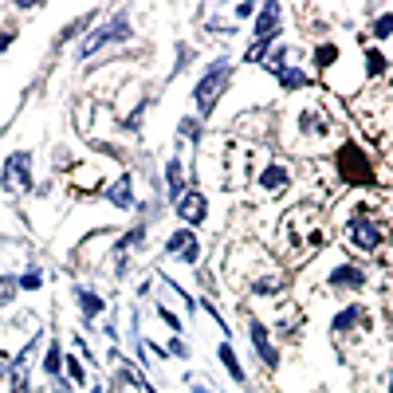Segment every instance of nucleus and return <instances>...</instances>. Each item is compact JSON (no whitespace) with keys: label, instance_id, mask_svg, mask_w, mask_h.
Masks as SVG:
<instances>
[{"label":"nucleus","instance_id":"23","mask_svg":"<svg viewBox=\"0 0 393 393\" xmlns=\"http://www.w3.org/2000/svg\"><path fill=\"white\" fill-rule=\"evenodd\" d=\"M39 279H44V275H39V267H28V272L20 275L16 284L24 287V291H36V287H39Z\"/></svg>","mask_w":393,"mask_h":393},{"label":"nucleus","instance_id":"22","mask_svg":"<svg viewBox=\"0 0 393 393\" xmlns=\"http://www.w3.org/2000/svg\"><path fill=\"white\" fill-rule=\"evenodd\" d=\"M299 323H303V319H299L295 307H284V311H279V331H295Z\"/></svg>","mask_w":393,"mask_h":393},{"label":"nucleus","instance_id":"15","mask_svg":"<svg viewBox=\"0 0 393 393\" xmlns=\"http://www.w3.org/2000/svg\"><path fill=\"white\" fill-rule=\"evenodd\" d=\"M334 287H346V291H358V287H366V275L358 272V267H338V272L331 275Z\"/></svg>","mask_w":393,"mask_h":393},{"label":"nucleus","instance_id":"5","mask_svg":"<svg viewBox=\"0 0 393 393\" xmlns=\"http://www.w3.org/2000/svg\"><path fill=\"white\" fill-rule=\"evenodd\" d=\"M338 173H342L346 185H358V189H373V185H378V169H373L370 157H366L358 146H350V142L338 149Z\"/></svg>","mask_w":393,"mask_h":393},{"label":"nucleus","instance_id":"24","mask_svg":"<svg viewBox=\"0 0 393 393\" xmlns=\"http://www.w3.org/2000/svg\"><path fill=\"white\" fill-rule=\"evenodd\" d=\"M373 36H393V12H385V16L382 20H378V24H373Z\"/></svg>","mask_w":393,"mask_h":393},{"label":"nucleus","instance_id":"17","mask_svg":"<svg viewBox=\"0 0 393 393\" xmlns=\"http://www.w3.org/2000/svg\"><path fill=\"white\" fill-rule=\"evenodd\" d=\"M28 362H32V346L16 358V370H12V393H28Z\"/></svg>","mask_w":393,"mask_h":393},{"label":"nucleus","instance_id":"6","mask_svg":"<svg viewBox=\"0 0 393 393\" xmlns=\"http://www.w3.org/2000/svg\"><path fill=\"white\" fill-rule=\"evenodd\" d=\"M0 185L8 189L12 196L28 193L32 189V157L28 154H12L8 161H4V169H0Z\"/></svg>","mask_w":393,"mask_h":393},{"label":"nucleus","instance_id":"29","mask_svg":"<svg viewBox=\"0 0 393 393\" xmlns=\"http://www.w3.org/2000/svg\"><path fill=\"white\" fill-rule=\"evenodd\" d=\"M4 370H8V358H4V354H0V373H4Z\"/></svg>","mask_w":393,"mask_h":393},{"label":"nucleus","instance_id":"16","mask_svg":"<svg viewBox=\"0 0 393 393\" xmlns=\"http://www.w3.org/2000/svg\"><path fill=\"white\" fill-rule=\"evenodd\" d=\"M107 201H110V205H118V208H130V205H134V193H130V177H118L114 185L107 189Z\"/></svg>","mask_w":393,"mask_h":393},{"label":"nucleus","instance_id":"3","mask_svg":"<svg viewBox=\"0 0 393 393\" xmlns=\"http://www.w3.org/2000/svg\"><path fill=\"white\" fill-rule=\"evenodd\" d=\"M255 169H260V149H252L248 142H236V138H225L220 149H216V177L225 189H244L252 185Z\"/></svg>","mask_w":393,"mask_h":393},{"label":"nucleus","instance_id":"4","mask_svg":"<svg viewBox=\"0 0 393 393\" xmlns=\"http://www.w3.org/2000/svg\"><path fill=\"white\" fill-rule=\"evenodd\" d=\"M370 334H373V314L366 311V307H346V311L334 319V338H338V342L346 338L350 350H362V346L370 342Z\"/></svg>","mask_w":393,"mask_h":393},{"label":"nucleus","instance_id":"9","mask_svg":"<svg viewBox=\"0 0 393 393\" xmlns=\"http://www.w3.org/2000/svg\"><path fill=\"white\" fill-rule=\"evenodd\" d=\"M275 24H279V4H264V12H260V20H255V44L248 48V63H255V59H264L267 44L275 39Z\"/></svg>","mask_w":393,"mask_h":393},{"label":"nucleus","instance_id":"1","mask_svg":"<svg viewBox=\"0 0 393 393\" xmlns=\"http://www.w3.org/2000/svg\"><path fill=\"white\" fill-rule=\"evenodd\" d=\"M370 196L354 201L342 220V240L362 255L393 260V193L366 189Z\"/></svg>","mask_w":393,"mask_h":393},{"label":"nucleus","instance_id":"31","mask_svg":"<svg viewBox=\"0 0 393 393\" xmlns=\"http://www.w3.org/2000/svg\"><path fill=\"white\" fill-rule=\"evenodd\" d=\"M201 393H208V389H201Z\"/></svg>","mask_w":393,"mask_h":393},{"label":"nucleus","instance_id":"20","mask_svg":"<svg viewBox=\"0 0 393 393\" xmlns=\"http://www.w3.org/2000/svg\"><path fill=\"white\" fill-rule=\"evenodd\" d=\"M216 354H220V362H225V370H228V373H232L236 382H244V370H240V362H236V354H232V346H220V350H216Z\"/></svg>","mask_w":393,"mask_h":393},{"label":"nucleus","instance_id":"25","mask_svg":"<svg viewBox=\"0 0 393 393\" xmlns=\"http://www.w3.org/2000/svg\"><path fill=\"white\" fill-rule=\"evenodd\" d=\"M59 362H63V354H59V346H51V350H48V362H44V366H48V373H51V378L59 373Z\"/></svg>","mask_w":393,"mask_h":393},{"label":"nucleus","instance_id":"30","mask_svg":"<svg viewBox=\"0 0 393 393\" xmlns=\"http://www.w3.org/2000/svg\"><path fill=\"white\" fill-rule=\"evenodd\" d=\"M389 323H393V299H389Z\"/></svg>","mask_w":393,"mask_h":393},{"label":"nucleus","instance_id":"7","mask_svg":"<svg viewBox=\"0 0 393 393\" xmlns=\"http://www.w3.org/2000/svg\"><path fill=\"white\" fill-rule=\"evenodd\" d=\"M225 83H228V63H225V59H220V63H216V67L208 71V75L201 79V83H196V91H193V98H196V110H201V114H208V110L216 107V95L225 91Z\"/></svg>","mask_w":393,"mask_h":393},{"label":"nucleus","instance_id":"19","mask_svg":"<svg viewBox=\"0 0 393 393\" xmlns=\"http://www.w3.org/2000/svg\"><path fill=\"white\" fill-rule=\"evenodd\" d=\"M79 303H83V314H87V319H95V314H102V299H98V295H91V291H83V287H79Z\"/></svg>","mask_w":393,"mask_h":393},{"label":"nucleus","instance_id":"12","mask_svg":"<svg viewBox=\"0 0 393 393\" xmlns=\"http://www.w3.org/2000/svg\"><path fill=\"white\" fill-rule=\"evenodd\" d=\"M303 138H314V142H326L331 138V122H326L323 110H303Z\"/></svg>","mask_w":393,"mask_h":393},{"label":"nucleus","instance_id":"13","mask_svg":"<svg viewBox=\"0 0 393 393\" xmlns=\"http://www.w3.org/2000/svg\"><path fill=\"white\" fill-rule=\"evenodd\" d=\"M177 213H181V220H189V225H201V220H205V196L189 189V193L177 201Z\"/></svg>","mask_w":393,"mask_h":393},{"label":"nucleus","instance_id":"11","mask_svg":"<svg viewBox=\"0 0 393 393\" xmlns=\"http://www.w3.org/2000/svg\"><path fill=\"white\" fill-rule=\"evenodd\" d=\"M291 185V173H287L279 161H272V166L260 173V189H264V196H275V193H284V189Z\"/></svg>","mask_w":393,"mask_h":393},{"label":"nucleus","instance_id":"8","mask_svg":"<svg viewBox=\"0 0 393 393\" xmlns=\"http://www.w3.org/2000/svg\"><path fill=\"white\" fill-rule=\"evenodd\" d=\"M126 36H130V20H126V16H114L110 24L95 28L87 39H83V48H79V55L87 59V55H95L98 48H107V44H114V39H126Z\"/></svg>","mask_w":393,"mask_h":393},{"label":"nucleus","instance_id":"27","mask_svg":"<svg viewBox=\"0 0 393 393\" xmlns=\"http://www.w3.org/2000/svg\"><path fill=\"white\" fill-rule=\"evenodd\" d=\"M181 138H196V122H181Z\"/></svg>","mask_w":393,"mask_h":393},{"label":"nucleus","instance_id":"14","mask_svg":"<svg viewBox=\"0 0 393 393\" xmlns=\"http://www.w3.org/2000/svg\"><path fill=\"white\" fill-rule=\"evenodd\" d=\"M166 252L173 255V260H185V264H193L201 248H196V236H193V232H177L173 240H169V248H166Z\"/></svg>","mask_w":393,"mask_h":393},{"label":"nucleus","instance_id":"32","mask_svg":"<svg viewBox=\"0 0 393 393\" xmlns=\"http://www.w3.org/2000/svg\"><path fill=\"white\" fill-rule=\"evenodd\" d=\"M389 393H393V385H389Z\"/></svg>","mask_w":393,"mask_h":393},{"label":"nucleus","instance_id":"26","mask_svg":"<svg viewBox=\"0 0 393 393\" xmlns=\"http://www.w3.org/2000/svg\"><path fill=\"white\" fill-rule=\"evenodd\" d=\"M67 373H71V382H75V385H83V382H87V378H83V366H79L75 358H67Z\"/></svg>","mask_w":393,"mask_h":393},{"label":"nucleus","instance_id":"21","mask_svg":"<svg viewBox=\"0 0 393 393\" xmlns=\"http://www.w3.org/2000/svg\"><path fill=\"white\" fill-rule=\"evenodd\" d=\"M16 279H12V275H0V307H8L12 303V295H16Z\"/></svg>","mask_w":393,"mask_h":393},{"label":"nucleus","instance_id":"2","mask_svg":"<svg viewBox=\"0 0 393 393\" xmlns=\"http://www.w3.org/2000/svg\"><path fill=\"white\" fill-rule=\"evenodd\" d=\"M323 244H326V228L311 205H299L284 216V225H279V255L291 267L303 264L307 255H314Z\"/></svg>","mask_w":393,"mask_h":393},{"label":"nucleus","instance_id":"18","mask_svg":"<svg viewBox=\"0 0 393 393\" xmlns=\"http://www.w3.org/2000/svg\"><path fill=\"white\" fill-rule=\"evenodd\" d=\"M166 177H169V196H173V201H181V196H185V181H181V161H169V169H166Z\"/></svg>","mask_w":393,"mask_h":393},{"label":"nucleus","instance_id":"28","mask_svg":"<svg viewBox=\"0 0 393 393\" xmlns=\"http://www.w3.org/2000/svg\"><path fill=\"white\" fill-rule=\"evenodd\" d=\"M12 39H16V36H12V32H8V36H0V51H4V48H8V44H12Z\"/></svg>","mask_w":393,"mask_h":393},{"label":"nucleus","instance_id":"10","mask_svg":"<svg viewBox=\"0 0 393 393\" xmlns=\"http://www.w3.org/2000/svg\"><path fill=\"white\" fill-rule=\"evenodd\" d=\"M248 334H252V346H255V354L264 358V366H279V354H275V346H272V338H267V331H264V323L260 319H248Z\"/></svg>","mask_w":393,"mask_h":393}]
</instances>
